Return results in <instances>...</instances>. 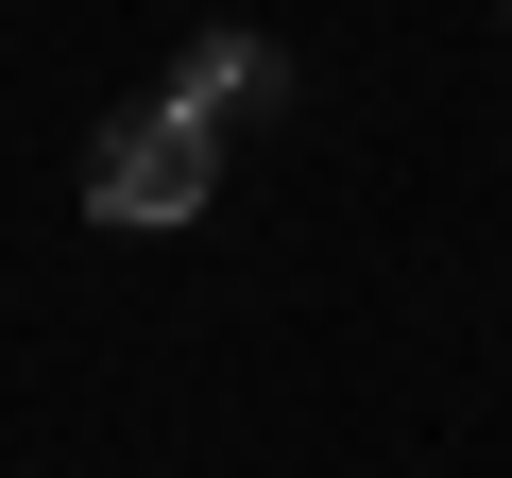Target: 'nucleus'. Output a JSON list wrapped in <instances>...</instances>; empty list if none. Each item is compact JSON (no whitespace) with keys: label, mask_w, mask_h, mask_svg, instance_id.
Here are the masks:
<instances>
[{"label":"nucleus","mask_w":512,"mask_h":478,"mask_svg":"<svg viewBox=\"0 0 512 478\" xmlns=\"http://www.w3.org/2000/svg\"><path fill=\"white\" fill-rule=\"evenodd\" d=\"M205 188H222V137H205L188 103H137V120H103V154H86V222H120V239H154V222H205Z\"/></svg>","instance_id":"1"},{"label":"nucleus","mask_w":512,"mask_h":478,"mask_svg":"<svg viewBox=\"0 0 512 478\" xmlns=\"http://www.w3.org/2000/svg\"><path fill=\"white\" fill-rule=\"evenodd\" d=\"M171 103H188L205 137H239L256 103H274V52H256V35H188V69H171Z\"/></svg>","instance_id":"2"}]
</instances>
